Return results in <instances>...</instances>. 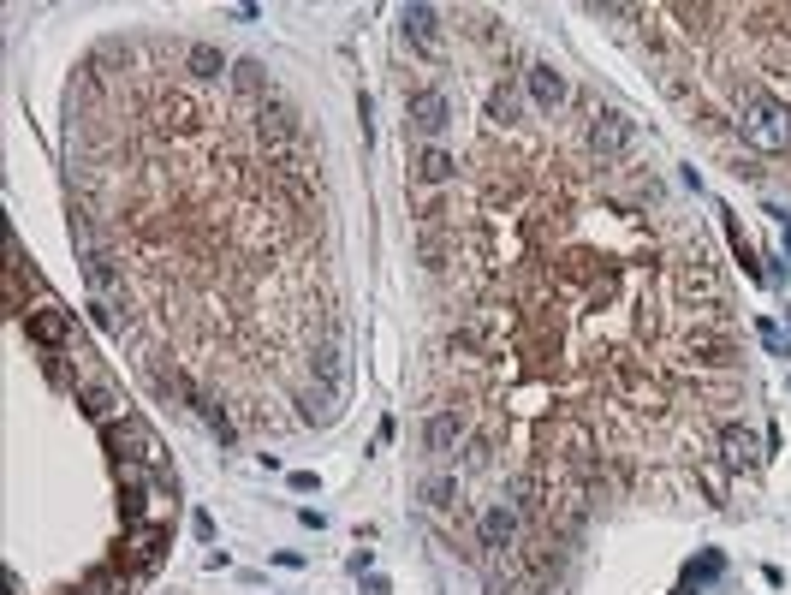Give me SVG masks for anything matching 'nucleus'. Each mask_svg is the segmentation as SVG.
<instances>
[{"label":"nucleus","instance_id":"nucleus-19","mask_svg":"<svg viewBox=\"0 0 791 595\" xmlns=\"http://www.w3.org/2000/svg\"><path fill=\"white\" fill-rule=\"evenodd\" d=\"M316 375H322L328 387H339V346H322V352H316Z\"/></svg>","mask_w":791,"mask_h":595},{"label":"nucleus","instance_id":"nucleus-5","mask_svg":"<svg viewBox=\"0 0 791 595\" xmlns=\"http://www.w3.org/2000/svg\"><path fill=\"white\" fill-rule=\"evenodd\" d=\"M411 125H417L423 137H441L452 125V102L441 90H417V96H411Z\"/></svg>","mask_w":791,"mask_h":595},{"label":"nucleus","instance_id":"nucleus-8","mask_svg":"<svg viewBox=\"0 0 791 595\" xmlns=\"http://www.w3.org/2000/svg\"><path fill=\"white\" fill-rule=\"evenodd\" d=\"M762 453H756V435L744 429V423H726L720 429V465L726 471H744V465H756Z\"/></svg>","mask_w":791,"mask_h":595},{"label":"nucleus","instance_id":"nucleus-12","mask_svg":"<svg viewBox=\"0 0 791 595\" xmlns=\"http://www.w3.org/2000/svg\"><path fill=\"white\" fill-rule=\"evenodd\" d=\"M191 405H197V417H203V423H209V435H215V441H221V447H232V441H238V429H232V417H226V405H215V399H209V393H197V399H191Z\"/></svg>","mask_w":791,"mask_h":595},{"label":"nucleus","instance_id":"nucleus-22","mask_svg":"<svg viewBox=\"0 0 791 595\" xmlns=\"http://www.w3.org/2000/svg\"><path fill=\"white\" fill-rule=\"evenodd\" d=\"M488 108H494V119H512V90H494V102H488Z\"/></svg>","mask_w":791,"mask_h":595},{"label":"nucleus","instance_id":"nucleus-24","mask_svg":"<svg viewBox=\"0 0 791 595\" xmlns=\"http://www.w3.org/2000/svg\"><path fill=\"white\" fill-rule=\"evenodd\" d=\"M286 482H292L298 494H310V488H316V471H292V476H286Z\"/></svg>","mask_w":791,"mask_h":595},{"label":"nucleus","instance_id":"nucleus-13","mask_svg":"<svg viewBox=\"0 0 791 595\" xmlns=\"http://www.w3.org/2000/svg\"><path fill=\"white\" fill-rule=\"evenodd\" d=\"M298 417L304 423H334V387H304L298 393Z\"/></svg>","mask_w":791,"mask_h":595},{"label":"nucleus","instance_id":"nucleus-16","mask_svg":"<svg viewBox=\"0 0 791 595\" xmlns=\"http://www.w3.org/2000/svg\"><path fill=\"white\" fill-rule=\"evenodd\" d=\"M417 173H423V179H429V185H447L452 173H458V161H452L447 149H429V155H423V161H417Z\"/></svg>","mask_w":791,"mask_h":595},{"label":"nucleus","instance_id":"nucleus-1","mask_svg":"<svg viewBox=\"0 0 791 595\" xmlns=\"http://www.w3.org/2000/svg\"><path fill=\"white\" fill-rule=\"evenodd\" d=\"M738 131H744L750 149L780 155V149H791V108L780 96H768V90H750L744 108H738Z\"/></svg>","mask_w":791,"mask_h":595},{"label":"nucleus","instance_id":"nucleus-18","mask_svg":"<svg viewBox=\"0 0 791 595\" xmlns=\"http://www.w3.org/2000/svg\"><path fill=\"white\" fill-rule=\"evenodd\" d=\"M423 500H429L435 512L452 506V500H458V476H429V482H423Z\"/></svg>","mask_w":791,"mask_h":595},{"label":"nucleus","instance_id":"nucleus-2","mask_svg":"<svg viewBox=\"0 0 791 595\" xmlns=\"http://www.w3.org/2000/svg\"><path fill=\"white\" fill-rule=\"evenodd\" d=\"M631 137H637V125L625 114H613V108H601V114L589 119V149L607 161V155H625L631 149Z\"/></svg>","mask_w":791,"mask_h":595},{"label":"nucleus","instance_id":"nucleus-11","mask_svg":"<svg viewBox=\"0 0 791 595\" xmlns=\"http://www.w3.org/2000/svg\"><path fill=\"white\" fill-rule=\"evenodd\" d=\"M66 334H72V322H66V310H60V304L30 310V340H36V346H66Z\"/></svg>","mask_w":791,"mask_h":595},{"label":"nucleus","instance_id":"nucleus-9","mask_svg":"<svg viewBox=\"0 0 791 595\" xmlns=\"http://www.w3.org/2000/svg\"><path fill=\"white\" fill-rule=\"evenodd\" d=\"M256 131H262V143H268L274 155H286V149L298 143V114H286V108H262Z\"/></svg>","mask_w":791,"mask_h":595},{"label":"nucleus","instance_id":"nucleus-17","mask_svg":"<svg viewBox=\"0 0 791 595\" xmlns=\"http://www.w3.org/2000/svg\"><path fill=\"white\" fill-rule=\"evenodd\" d=\"M678 286H684L690 298H696V292H702V298H714V292H720V280H714V268H702V262H696V268H684V274H678Z\"/></svg>","mask_w":791,"mask_h":595},{"label":"nucleus","instance_id":"nucleus-3","mask_svg":"<svg viewBox=\"0 0 791 595\" xmlns=\"http://www.w3.org/2000/svg\"><path fill=\"white\" fill-rule=\"evenodd\" d=\"M524 84H530V102L542 108V114H554L565 102V72L554 66V60H536L530 72H524Z\"/></svg>","mask_w":791,"mask_h":595},{"label":"nucleus","instance_id":"nucleus-6","mask_svg":"<svg viewBox=\"0 0 791 595\" xmlns=\"http://www.w3.org/2000/svg\"><path fill=\"white\" fill-rule=\"evenodd\" d=\"M518 542V512L506 506V500H494L488 512H482V548H494V554H506Z\"/></svg>","mask_w":791,"mask_h":595},{"label":"nucleus","instance_id":"nucleus-7","mask_svg":"<svg viewBox=\"0 0 791 595\" xmlns=\"http://www.w3.org/2000/svg\"><path fill=\"white\" fill-rule=\"evenodd\" d=\"M405 42H417L423 54H441V12L435 6H405Z\"/></svg>","mask_w":791,"mask_h":595},{"label":"nucleus","instance_id":"nucleus-14","mask_svg":"<svg viewBox=\"0 0 791 595\" xmlns=\"http://www.w3.org/2000/svg\"><path fill=\"white\" fill-rule=\"evenodd\" d=\"M185 66H191V78H221L226 72L221 48H209V42H191V48H185Z\"/></svg>","mask_w":791,"mask_h":595},{"label":"nucleus","instance_id":"nucleus-25","mask_svg":"<svg viewBox=\"0 0 791 595\" xmlns=\"http://www.w3.org/2000/svg\"><path fill=\"white\" fill-rule=\"evenodd\" d=\"M780 238H786V250H791V221H780Z\"/></svg>","mask_w":791,"mask_h":595},{"label":"nucleus","instance_id":"nucleus-15","mask_svg":"<svg viewBox=\"0 0 791 595\" xmlns=\"http://www.w3.org/2000/svg\"><path fill=\"white\" fill-rule=\"evenodd\" d=\"M232 84H238V96H262V90H268L262 60H232Z\"/></svg>","mask_w":791,"mask_h":595},{"label":"nucleus","instance_id":"nucleus-10","mask_svg":"<svg viewBox=\"0 0 791 595\" xmlns=\"http://www.w3.org/2000/svg\"><path fill=\"white\" fill-rule=\"evenodd\" d=\"M84 280H90V292H96L102 304H119V298H125V280L108 268L102 250H84Z\"/></svg>","mask_w":791,"mask_h":595},{"label":"nucleus","instance_id":"nucleus-21","mask_svg":"<svg viewBox=\"0 0 791 595\" xmlns=\"http://www.w3.org/2000/svg\"><path fill=\"white\" fill-rule=\"evenodd\" d=\"M756 334H762V346H768V352H774V357H791V346H786V334H780V328H774V322H756Z\"/></svg>","mask_w":791,"mask_h":595},{"label":"nucleus","instance_id":"nucleus-4","mask_svg":"<svg viewBox=\"0 0 791 595\" xmlns=\"http://www.w3.org/2000/svg\"><path fill=\"white\" fill-rule=\"evenodd\" d=\"M458 441H464V417H458V411H435V417L423 423V447H429V459H452Z\"/></svg>","mask_w":791,"mask_h":595},{"label":"nucleus","instance_id":"nucleus-23","mask_svg":"<svg viewBox=\"0 0 791 595\" xmlns=\"http://www.w3.org/2000/svg\"><path fill=\"white\" fill-rule=\"evenodd\" d=\"M363 595H393V584H387L381 572H369V578H363Z\"/></svg>","mask_w":791,"mask_h":595},{"label":"nucleus","instance_id":"nucleus-20","mask_svg":"<svg viewBox=\"0 0 791 595\" xmlns=\"http://www.w3.org/2000/svg\"><path fill=\"white\" fill-rule=\"evenodd\" d=\"M690 346H696V352H708V363H732V352H726V340H714V334H696Z\"/></svg>","mask_w":791,"mask_h":595}]
</instances>
